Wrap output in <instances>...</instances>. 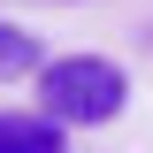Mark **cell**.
<instances>
[{
    "mask_svg": "<svg viewBox=\"0 0 153 153\" xmlns=\"http://www.w3.org/2000/svg\"><path fill=\"white\" fill-rule=\"evenodd\" d=\"M130 100V76L107 54H61L38 69V115H54L61 130H92V123H115Z\"/></svg>",
    "mask_w": 153,
    "mask_h": 153,
    "instance_id": "obj_1",
    "label": "cell"
},
{
    "mask_svg": "<svg viewBox=\"0 0 153 153\" xmlns=\"http://www.w3.org/2000/svg\"><path fill=\"white\" fill-rule=\"evenodd\" d=\"M0 153H61V123H54V115L0 107Z\"/></svg>",
    "mask_w": 153,
    "mask_h": 153,
    "instance_id": "obj_2",
    "label": "cell"
},
{
    "mask_svg": "<svg viewBox=\"0 0 153 153\" xmlns=\"http://www.w3.org/2000/svg\"><path fill=\"white\" fill-rule=\"evenodd\" d=\"M31 61H38V38L23 23H0V76H23Z\"/></svg>",
    "mask_w": 153,
    "mask_h": 153,
    "instance_id": "obj_3",
    "label": "cell"
}]
</instances>
